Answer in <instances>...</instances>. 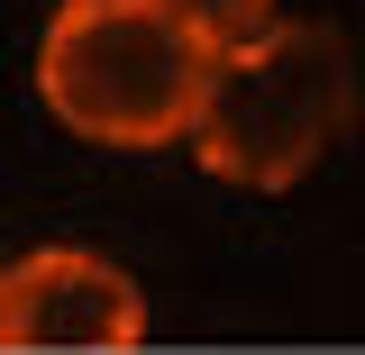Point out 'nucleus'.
Masks as SVG:
<instances>
[{"mask_svg": "<svg viewBox=\"0 0 365 355\" xmlns=\"http://www.w3.org/2000/svg\"><path fill=\"white\" fill-rule=\"evenodd\" d=\"M210 64L220 46L182 28L165 0H64L37 37V100L83 146L155 155L192 137Z\"/></svg>", "mask_w": 365, "mask_h": 355, "instance_id": "1", "label": "nucleus"}, {"mask_svg": "<svg viewBox=\"0 0 365 355\" xmlns=\"http://www.w3.org/2000/svg\"><path fill=\"white\" fill-rule=\"evenodd\" d=\"M356 128V55L319 18H274L265 37L220 46L201 119H192V155L201 174L237 182V191H292L338 137Z\"/></svg>", "mask_w": 365, "mask_h": 355, "instance_id": "2", "label": "nucleus"}, {"mask_svg": "<svg viewBox=\"0 0 365 355\" xmlns=\"http://www.w3.org/2000/svg\"><path fill=\"white\" fill-rule=\"evenodd\" d=\"M0 346L19 355H128L146 346V292L91 246H37L0 273Z\"/></svg>", "mask_w": 365, "mask_h": 355, "instance_id": "3", "label": "nucleus"}, {"mask_svg": "<svg viewBox=\"0 0 365 355\" xmlns=\"http://www.w3.org/2000/svg\"><path fill=\"white\" fill-rule=\"evenodd\" d=\"M182 28H201L210 46H247V37H265L274 28V0H165Z\"/></svg>", "mask_w": 365, "mask_h": 355, "instance_id": "4", "label": "nucleus"}, {"mask_svg": "<svg viewBox=\"0 0 365 355\" xmlns=\"http://www.w3.org/2000/svg\"><path fill=\"white\" fill-rule=\"evenodd\" d=\"M0 273H9V255H0Z\"/></svg>", "mask_w": 365, "mask_h": 355, "instance_id": "5", "label": "nucleus"}]
</instances>
